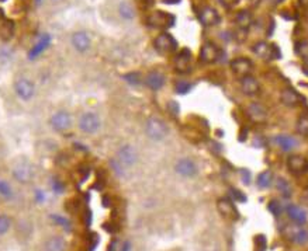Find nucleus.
<instances>
[{
	"mask_svg": "<svg viewBox=\"0 0 308 251\" xmlns=\"http://www.w3.org/2000/svg\"><path fill=\"white\" fill-rule=\"evenodd\" d=\"M72 47L75 48L77 52H86L92 47V39L86 31H77L71 38Z\"/></svg>",
	"mask_w": 308,
	"mask_h": 251,
	"instance_id": "17",
	"label": "nucleus"
},
{
	"mask_svg": "<svg viewBox=\"0 0 308 251\" xmlns=\"http://www.w3.org/2000/svg\"><path fill=\"white\" fill-rule=\"evenodd\" d=\"M224 6H227V7H230V6H233L235 4V1L236 0H220Z\"/></svg>",
	"mask_w": 308,
	"mask_h": 251,
	"instance_id": "45",
	"label": "nucleus"
},
{
	"mask_svg": "<svg viewBox=\"0 0 308 251\" xmlns=\"http://www.w3.org/2000/svg\"><path fill=\"white\" fill-rule=\"evenodd\" d=\"M39 1H41V0H37V3H39Z\"/></svg>",
	"mask_w": 308,
	"mask_h": 251,
	"instance_id": "51",
	"label": "nucleus"
},
{
	"mask_svg": "<svg viewBox=\"0 0 308 251\" xmlns=\"http://www.w3.org/2000/svg\"><path fill=\"white\" fill-rule=\"evenodd\" d=\"M118 13L124 20H132L135 17V10L128 1H121L118 6Z\"/></svg>",
	"mask_w": 308,
	"mask_h": 251,
	"instance_id": "30",
	"label": "nucleus"
},
{
	"mask_svg": "<svg viewBox=\"0 0 308 251\" xmlns=\"http://www.w3.org/2000/svg\"><path fill=\"white\" fill-rule=\"evenodd\" d=\"M66 243L61 236H54L45 243V251H65Z\"/></svg>",
	"mask_w": 308,
	"mask_h": 251,
	"instance_id": "28",
	"label": "nucleus"
},
{
	"mask_svg": "<svg viewBox=\"0 0 308 251\" xmlns=\"http://www.w3.org/2000/svg\"><path fill=\"white\" fill-rule=\"evenodd\" d=\"M116 160H117L124 168H130L137 164V161H138V153H137V150H135L134 146H131V145H124V146H121V148L118 149V152H117Z\"/></svg>",
	"mask_w": 308,
	"mask_h": 251,
	"instance_id": "7",
	"label": "nucleus"
},
{
	"mask_svg": "<svg viewBox=\"0 0 308 251\" xmlns=\"http://www.w3.org/2000/svg\"><path fill=\"white\" fill-rule=\"evenodd\" d=\"M300 3L303 4V6H306V7H308V0H299Z\"/></svg>",
	"mask_w": 308,
	"mask_h": 251,
	"instance_id": "49",
	"label": "nucleus"
},
{
	"mask_svg": "<svg viewBox=\"0 0 308 251\" xmlns=\"http://www.w3.org/2000/svg\"><path fill=\"white\" fill-rule=\"evenodd\" d=\"M124 79L130 84H138L140 83V75L138 73H130V75L124 76Z\"/></svg>",
	"mask_w": 308,
	"mask_h": 251,
	"instance_id": "43",
	"label": "nucleus"
},
{
	"mask_svg": "<svg viewBox=\"0 0 308 251\" xmlns=\"http://www.w3.org/2000/svg\"><path fill=\"white\" fill-rule=\"evenodd\" d=\"M198 21L203 27H215L221 23V16L214 7H204L198 13Z\"/></svg>",
	"mask_w": 308,
	"mask_h": 251,
	"instance_id": "12",
	"label": "nucleus"
},
{
	"mask_svg": "<svg viewBox=\"0 0 308 251\" xmlns=\"http://www.w3.org/2000/svg\"><path fill=\"white\" fill-rule=\"evenodd\" d=\"M252 51L255 55L259 56L261 59H265V61H277L281 58L279 47L276 44H270L266 41L256 42L252 47Z\"/></svg>",
	"mask_w": 308,
	"mask_h": 251,
	"instance_id": "5",
	"label": "nucleus"
},
{
	"mask_svg": "<svg viewBox=\"0 0 308 251\" xmlns=\"http://www.w3.org/2000/svg\"><path fill=\"white\" fill-rule=\"evenodd\" d=\"M217 209L224 218H228V219H238L239 218V214H238V211L233 205V201H231L230 198H220L217 201Z\"/></svg>",
	"mask_w": 308,
	"mask_h": 251,
	"instance_id": "18",
	"label": "nucleus"
},
{
	"mask_svg": "<svg viewBox=\"0 0 308 251\" xmlns=\"http://www.w3.org/2000/svg\"><path fill=\"white\" fill-rule=\"evenodd\" d=\"M241 177H242V181L245 184L251 183V173H249V170H242L241 171Z\"/></svg>",
	"mask_w": 308,
	"mask_h": 251,
	"instance_id": "44",
	"label": "nucleus"
},
{
	"mask_svg": "<svg viewBox=\"0 0 308 251\" xmlns=\"http://www.w3.org/2000/svg\"><path fill=\"white\" fill-rule=\"evenodd\" d=\"M255 243V251H266L268 250V239L263 234H258L253 239Z\"/></svg>",
	"mask_w": 308,
	"mask_h": 251,
	"instance_id": "33",
	"label": "nucleus"
},
{
	"mask_svg": "<svg viewBox=\"0 0 308 251\" xmlns=\"http://www.w3.org/2000/svg\"><path fill=\"white\" fill-rule=\"evenodd\" d=\"M165 4H176V3H179L180 0H162Z\"/></svg>",
	"mask_w": 308,
	"mask_h": 251,
	"instance_id": "47",
	"label": "nucleus"
},
{
	"mask_svg": "<svg viewBox=\"0 0 308 251\" xmlns=\"http://www.w3.org/2000/svg\"><path fill=\"white\" fill-rule=\"evenodd\" d=\"M168 111L170 112V115L173 117H178L179 111H180V107L176 101H169L168 104Z\"/></svg>",
	"mask_w": 308,
	"mask_h": 251,
	"instance_id": "41",
	"label": "nucleus"
},
{
	"mask_svg": "<svg viewBox=\"0 0 308 251\" xmlns=\"http://www.w3.org/2000/svg\"><path fill=\"white\" fill-rule=\"evenodd\" d=\"M270 1L271 4H280V3H283L284 0H269Z\"/></svg>",
	"mask_w": 308,
	"mask_h": 251,
	"instance_id": "48",
	"label": "nucleus"
},
{
	"mask_svg": "<svg viewBox=\"0 0 308 251\" xmlns=\"http://www.w3.org/2000/svg\"><path fill=\"white\" fill-rule=\"evenodd\" d=\"M49 124L52 126V129L56 132H65V130L71 129L72 126V115L65 110H59L52 114Z\"/></svg>",
	"mask_w": 308,
	"mask_h": 251,
	"instance_id": "8",
	"label": "nucleus"
},
{
	"mask_svg": "<svg viewBox=\"0 0 308 251\" xmlns=\"http://www.w3.org/2000/svg\"><path fill=\"white\" fill-rule=\"evenodd\" d=\"M56 1H58V0H56Z\"/></svg>",
	"mask_w": 308,
	"mask_h": 251,
	"instance_id": "53",
	"label": "nucleus"
},
{
	"mask_svg": "<svg viewBox=\"0 0 308 251\" xmlns=\"http://www.w3.org/2000/svg\"><path fill=\"white\" fill-rule=\"evenodd\" d=\"M276 188L279 189V192H280L281 195L286 196V198H289V196L291 195V187H290V183L287 180L281 178V177H279L277 181H276Z\"/></svg>",
	"mask_w": 308,
	"mask_h": 251,
	"instance_id": "31",
	"label": "nucleus"
},
{
	"mask_svg": "<svg viewBox=\"0 0 308 251\" xmlns=\"http://www.w3.org/2000/svg\"><path fill=\"white\" fill-rule=\"evenodd\" d=\"M77 126L79 129L82 130L86 135H94L96 132H99L100 126H102V121H100V117L96 114V112H83L80 117H79V121H77Z\"/></svg>",
	"mask_w": 308,
	"mask_h": 251,
	"instance_id": "4",
	"label": "nucleus"
},
{
	"mask_svg": "<svg viewBox=\"0 0 308 251\" xmlns=\"http://www.w3.org/2000/svg\"><path fill=\"white\" fill-rule=\"evenodd\" d=\"M245 111H246L248 118L252 122H255V124H263V122H266V120H268V111H266V108L262 104H259V102H251L246 107Z\"/></svg>",
	"mask_w": 308,
	"mask_h": 251,
	"instance_id": "14",
	"label": "nucleus"
},
{
	"mask_svg": "<svg viewBox=\"0 0 308 251\" xmlns=\"http://www.w3.org/2000/svg\"><path fill=\"white\" fill-rule=\"evenodd\" d=\"M273 183V174H271L270 170H266V171H262L261 174H258L256 177V186L265 189V188H269Z\"/></svg>",
	"mask_w": 308,
	"mask_h": 251,
	"instance_id": "29",
	"label": "nucleus"
},
{
	"mask_svg": "<svg viewBox=\"0 0 308 251\" xmlns=\"http://www.w3.org/2000/svg\"><path fill=\"white\" fill-rule=\"evenodd\" d=\"M52 189L55 191L56 194H62V192H64V189H65V186H64V183H62V181H59L58 178H55V180L52 181Z\"/></svg>",
	"mask_w": 308,
	"mask_h": 251,
	"instance_id": "42",
	"label": "nucleus"
},
{
	"mask_svg": "<svg viewBox=\"0 0 308 251\" xmlns=\"http://www.w3.org/2000/svg\"><path fill=\"white\" fill-rule=\"evenodd\" d=\"M49 44H51V35H49V34H44V35H41L39 39H38L37 44L30 49V52H28V58H30V59L37 58L39 54H42V52H44L48 47H49Z\"/></svg>",
	"mask_w": 308,
	"mask_h": 251,
	"instance_id": "24",
	"label": "nucleus"
},
{
	"mask_svg": "<svg viewBox=\"0 0 308 251\" xmlns=\"http://www.w3.org/2000/svg\"><path fill=\"white\" fill-rule=\"evenodd\" d=\"M268 209H269L274 216H280L281 212H283L280 202H279L277 199H271L270 202H269V205H268Z\"/></svg>",
	"mask_w": 308,
	"mask_h": 251,
	"instance_id": "38",
	"label": "nucleus"
},
{
	"mask_svg": "<svg viewBox=\"0 0 308 251\" xmlns=\"http://www.w3.org/2000/svg\"><path fill=\"white\" fill-rule=\"evenodd\" d=\"M296 126H297L299 133H301L303 136H308V114H304L300 117Z\"/></svg>",
	"mask_w": 308,
	"mask_h": 251,
	"instance_id": "32",
	"label": "nucleus"
},
{
	"mask_svg": "<svg viewBox=\"0 0 308 251\" xmlns=\"http://www.w3.org/2000/svg\"><path fill=\"white\" fill-rule=\"evenodd\" d=\"M13 178L21 183V184H28L33 178H34V168L27 161H19L14 167H13Z\"/></svg>",
	"mask_w": 308,
	"mask_h": 251,
	"instance_id": "9",
	"label": "nucleus"
},
{
	"mask_svg": "<svg viewBox=\"0 0 308 251\" xmlns=\"http://www.w3.org/2000/svg\"><path fill=\"white\" fill-rule=\"evenodd\" d=\"M145 133L148 135V138L155 142L163 140L169 133V128L166 122L162 121L160 118L156 117H151L145 122Z\"/></svg>",
	"mask_w": 308,
	"mask_h": 251,
	"instance_id": "1",
	"label": "nucleus"
},
{
	"mask_svg": "<svg viewBox=\"0 0 308 251\" xmlns=\"http://www.w3.org/2000/svg\"><path fill=\"white\" fill-rule=\"evenodd\" d=\"M10 226H11V220L7 215H0V236L6 234L9 232Z\"/></svg>",
	"mask_w": 308,
	"mask_h": 251,
	"instance_id": "35",
	"label": "nucleus"
},
{
	"mask_svg": "<svg viewBox=\"0 0 308 251\" xmlns=\"http://www.w3.org/2000/svg\"><path fill=\"white\" fill-rule=\"evenodd\" d=\"M131 243L130 242H125L124 244H122V247H121V251H131Z\"/></svg>",
	"mask_w": 308,
	"mask_h": 251,
	"instance_id": "46",
	"label": "nucleus"
},
{
	"mask_svg": "<svg viewBox=\"0 0 308 251\" xmlns=\"http://www.w3.org/2000/svg\"><path fill=\"white\" fill-rule=\"evenodd\" d=\"M280 101L283 102L286 107L294 108V107H299L300 104H301V97H300V94L297 93L294 89L286 87V89L281 90Z\"/></svg>",
	"mask_w": 308,
	"mask_h": 251,
	"instance_id": "20",
	"label": "nucleus"
},
{
	"mask_svg": "<svg viewBox=\"0 0 308 251\" xmlns=\"http://www.w3.org/2000/svg\"><path fill=\"white\" fill-rule=\"evenodd\" d=\"M252 21L253 17L249 10H239V11L236 13V16H235V23H236V26L241 28V30H243V31L248 30V28L252 26Z\"/></svg>",
	"mask_w": 308,
	"mask_h": 251,
	"instance_id": "26",
	"label": "nucleus"
},
{
	"mask_svg": "<svg viewBox=\"0 0 308 251\" xmlns=\"http://www.w3.org/2000/svg\"><path fill=\"white\" fill-rule=\"evenodd\" d=\"M230 195L232 198L233 202H245L246 201V196L243 195L242 192L239 189H236V188H231L230 189Z\"/></svg>",
	"mask_w": 308,
	"mask_h": 251,
	"instance_id": "40",
	"label": "nucleus"
},
{
	"mask_svg": "<svg viewBox=\"0 0 308 251\" xmlns=\"http://www.w3.org/2000/svg\"><path fill=\"white\" fill-rule=\"evenodd\" d=\"M11 187L6 183V181H3V180H0V196L1 198H4V199H9L11 198Z\"/></svg>",
	"mask_w": 308,
	"mask_h": 251,
	"instance_id": "36",
	"label": "nucleus"
},
{
	"mask_svg": "<svg viewBox=\"0 0 308 251\" xmlns=\"http://www.w3.org/2000/svg\"><path fill=\"white\" fill-rule=\"evenodd\" d=\"M14 35V23L11 20L3 17L0 21V39L7 42Z\"/></svg>",
	"mask_w": 308,
	"mask_h": 251,
	"instance_id": "25",
	"label": "nucleus"
},
{
	"mask_svg": "<svg viewBox=\"0 0 308 251\" xmlns=\"http://www.w3.org/2000/svg\"><path fill=\"white\" fill-rule=\"evenodd\" d=\"M304 72H306V73L308 75V63L307 65H304Z\"/></svg>",
	"mask_w": 308,
	"mask_h": 251,
	"instance_id": "50",
	"label": "nucleus"
},
{
	"mask_svg": "<svg viewBox=\"0 0 308 251\" xmlns=\"http://www.w3.org/2000/svg\"><path fill=\"white\" fill-rule=\"evenodd\" d=\"M147 24L151 28H156V30H168L172 28L176 24V17L168 13V11H162V10H156L152 14L148 16L147 19Z\"/></svg>",
	"mask_w": 308,
	"mask_h": 251,
	"instance_id": "2",
	"label": "nucleus"
},
{
	"mask_svg": "<svg viewBox=\"0 0 308 251\" xmlns=\"http://www.w3.org/2000/svg\"><path fill=\"white\" fill-rule=\"evenodd\" d=\"M287 167L296 176L306 174L308 171V160L301 155H291L287 158Z\"/></svg>",
	"mask_w": 308,
	"mask_h": 251,
	"instance_id": "15",
	"label": "nucleus"
},
{
	"mask_svg": "<svg viewBox=\"0 0 308 251\" xmlns=\"http://www.w3.org/2000/svg\"><path fill=\"white\" fill-rule=\"evenodd\" d=\"M241 90L245 95H256L261 90V84L258 82L256 77H253L252 75L245 76L241 79Z\"/></svg>",
	"mask_w": 308,
	"mask_h": 251,
	"instance_id": "19",
	"label": "nucleus"
},
{
	"mask_svg": "<svg viewBox=\"0 0 308 251\" xmlns=\"http://www.w3.org/2000/svg\"><path fill=\"white\" fill-rule=\"evenodd\" d=\"M0 1H4V0H0Z\"/></svg>",
	"mask_w": 308,
	"mask_h": 251,
	"instance_id": "52",
	"label": "nucleus"
},
{
	"mask_svg": "<svg viewBox=\"0 0 308 251\" xmlns=\"http://www.w3.org/2000/svg\"><path fill=\"white\" fill-rule=\"evenodd\" d=\"M287 215L290 216V219L299 226H304L307 223L308 220V215L306 212L304 208H301L299 205H290L287 208Z\"/></svg>",
	"mask_w": 308,
	"mask_h": 251,
	"instance_id": "22",
	"label": "nucleus"
},
{
	"mask_svg": "<svg viewBox=\"0 0 308 251\" xmlns=\"http://www.w3.org/2000/svg\"><path fill=\"white\" fill-rule=\"evenodd\" d=\"M220 55H221V51H220V48L217 47L214 42L207 41V42H204L201 45V49H200V61L203 63H207V65L215 63L220 59Z\"/></svg>",
	"mask_w": 308,
	"mask_h": 251,
	"instance_id": "10",
	"label": "nucleus"
},
{
	"mask_svg": "<svg viewBox=\"0 0 308 251\" xmlns=\"http://www.w3.org/2000/svg\"><path fill=\"white\" fill-rule=\"evenodd\" d=\"M14 93L23 101H30L36 95V84L28 77H19L14 82Z\"/></svg>",
	"mask_w": 308,
	"mask_h": 251,
	"instance_id": "6",
	"label": "nucleus"
},
{
	"mask_svg": "<svg viewBox=\"0 0 308 251\" xmlns=\"http://www.w3.org/2000/svg\"><path fill=\"white\" fill-rule=\"evenodd\" d=\"M154 48L160 55H170L178 52V41L169 32H160L158 37L154 39Z\"/></svg>",
	"mask_w": 308,
	"mask_h": 251,
	"instance_id": "3",
	"label": "nucleus"
},
{
	"mask_svg": "<svg viewBox=\"0 0 308 251\" xmlns=\"http://www.w3.org/2000/svg\"><path fill=\"white\" fill-rule=\"evenodd\" d=\"M231 69L235 75L242 79L245 76H249L252 73L253 63L248 58H236L231 62Z\"/></svg>",
	"mask_w": 308,
	"mask_h": 251,
	"instance_id": "13",
	"label": "nucleus"
},
{
	"mask_svg": "<svg viewBox=\"0 0 308 251\" xmlns=\"http://www.w3.org/2000/svg\"><path fill=\"white\" fill-rule=\"evenodd\" d=\"M190 65H192V52L189 48H182L176 54L175 61H173L175 70L178 73H187V72H190Z\"/></svg>",
	"mask_w": 308,
	"mask_h": 251,
	"instance_id": "11",
	"label": "nucleus"
},
{
	"mask_svg": "<svg viewBox=\"0 0 308 251\" xmlns=\"http://www.w3.org/2000/svg\"><path fill=\"white\" fill-rule=\"evenodd\" d=\"M175 89H176V93L183 95V94H187L192 90V84L189 83V82H185V80H180V82L176 83Z\"/></svg>",
	"mask_w": 308,
	"mask_h": 251,
	"instance_id": "37",
	"label": "nucleus"
},
{
	"mask_svg": "<svg viewBox=\"0 0 308 251\" xmlns=\"http://www.w3.org/2000/svg\"><path fill=\"white\" fill-rule=\"evenodd\" d=\"M287 237L290 242L296 244H306L308 243V232L301 226H291L287 229Z\"/></svg>",
	"mask_w": 308,
	"mask_h": 251,
	"instance_id": "23",
	"label": "nucleus"
},
{
	"mask_svg": "<svg viewBox=\"0 0 308 251\" xmlns=\"http://www.w3.org/2000/svg\"><path fill=\"white\" fill-rule=\"evenodd\" d=\"M165 82H166L165 75L158 72V70H152V72H150V73L147 75V77H145V84L150 87L151 90H154V92L160 90V89L165 86Z\"/></svg>",
	"mask_w": 308,
	"mask_h": 251,
	"instance_id": "21",
	"label": "nucleus"
},
{
	"mask_svg": "<svg viewBox=\"0 0 308 251\" xmlns=\"http://www.w3.org/2000/svg\"><path fill=\"white\" fill-rule=\"evenodd\" d=\"M296 52L300 58L308 61V41H300L296 45Z\"/></svg>",
	"mask_w": 308,
	"mask_h": 251,
	"instance_id": "34",
	"label": "nucleus"
},
{
	"mask_svg": "<svg viewBox=\"0 0 308 251\" xmlns=\"http://www.w3.org/2000/svg\"><path fill=\"white\" fill-rule=\"evenodd\" d=\"M274 142L284 152H290V150H293L297 146V140L294 139L293 136H290V135H279V136L274 138Z\"/></svg>",
	"mask_w": 308,
	"mask_h": 251,
	"instance_id": "27",
	"label": "nucleus"
},
{
	"mask_svg": "<svg viewBox=\"0 0 308 251\" xmlns=\"http://www.w3.org/2000/svg\"><path fill=\"white\" fill-rule=\"evenodd\" d=\"M175 170H176L179 176L186 177V178H192V177L197 176V173H198L197 164L192 158H180V160H178Z\"/></svg>",
	"mask_w": 308,
	"mask_h": 251,
	"instance_id": "16",
	"label": "nucleus"
},
{
	"mask_svg": "<svg viewBox=\"0 0 308 251\" xmlns=\"http://www.w3.org/2000/svg\"><path fill=\"white\" fill-rule=\"evenodd\" d=\"M51 219H52V222H54V223L61 224V226L66 227L68 230L71 229V222L66 219L65 216H61V215H51Z\"/></svg>",
	"mask_w": 308,
	"mask_h": 251,
	"instance_id": "39",
	"label": "nucleus"
}]
</instances>
